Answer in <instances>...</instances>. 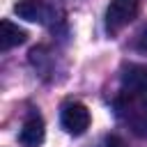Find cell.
<instances>
[{"label": "cell", "instance_id": "1", "mask_svg": "<svg viewBox=\"0 0 147 147\" xmlns=\"http://www.w3.org/2000/svg\"><path fill=\"white\" fill-rule=\"evenodd\" d=\"M115 110L119 119L140 138H147V96L122 92L115 99Z\"/></svg>", "mask_w": 147, "mask_h": 147}, {"label": "cell", "instance_id": "9", "mask_svg": "<svg viewBox=\"0 0 147 147\" xmlns=\"http://www.w3.org/2000/svg\"><path fill=\"white\" fill-rule=\"evenodd\" d=\"M106 147H126V142L119 136H108L106 138Z\"/></svg>", "mask_w": 147, "mask_h": 147}, {"label": "cell", "instance_id": "8", "mask_svg": "<svg viewBox=\"0 0 147 147\" xmlns=\"http://www.w3.org/2000/svg\"><path fill=\"white\" fill-rule=\"evenodd\" d=\"M136 48L142 51V53H147V25L140 30V34H138V39H136Z\"/></svg>", "mask_w": 147, "mask_h": 147}, {"label": "cell", "instance_id": "2", "mask_svg": "<svg viewBox=\"0 0 147 147\" xmlns=\"http://www.w3.org/2000/svg\"><path fill=\"white\" fill-rule=\"evenodd\" d=\"M138 11H140V0H110L106 9V30L110 34H117L138 16Z\"/></svg>", "mask_w": 147, "mask_h": 147}, {"label": "cell", "instance_id": "7", "mask_svg": "<svg viewBox=\"0 0 147 147\" xmlns=\"http://www.w3.org/2000/svg\"><path fill=\"white\" fill-rule=\"evenodd\" d=\"M25 39H28V32L23 28H18L16 23H11L9 18H2V23H0V48L2 51L21 46Z\"/></svg>", "mask_w": 147, "mask_h": 147}, {"label": "cell", "instance_id": "3", "mask_svg": "<svg viewBox=\"0 0 147 147\" xmlns=\"http://www.w3.org/2000/svg\"><path fill=\"white\" fill-rule=\"evenodd\" d=\"M90 122H92L90 110L80 101H67L60 110V124L71 136H83L90 129Z\"/></svg>", "mask_w": 147, "mask_h": 147}, {"label": "cell", "instance_id": "5", "mask_svg": "<svg viewBox=\"0 0 147 147\" xmlns=\"http://www.w3.org/2000/svg\"><path fill=\"white\" fill-rule=\"evenodd\" d=\"M122 87L124 92L147 96V64H126L122 69Z\"/></svg>", "mask_w": 147, "mask_h": 147}, {"label": "cell", "instance_id": "6", "mask_svg": "<svg viewBox=\"0 0 147 147\" xmlns=\"http://www.w3.org/2000/svg\"><path fill=\"white\" fill-rule=\"evenodd\" d=\"M44 138H46L44 119L34 113V115H30V117L23 122L21 133H18V142H21L23 147H39V145L44 142Z\"/></svg>", "mask_w": 147, "mask_h": 147}, {"label": "cell", "instance_id": "4", "mask_svg": "<svg viewBox=\"0 0 147 147\" xmlns=\"http://www.w3.org/2000/svg\"><path fill=\"white\" fill-rule=\"evenodd\" d=\"M14 11L32 23H48L53 18V7L46 5L44 0H18L14 5Z\"/></svg>", "mask_w": 147, "mask_h": 147}]
</instances>
